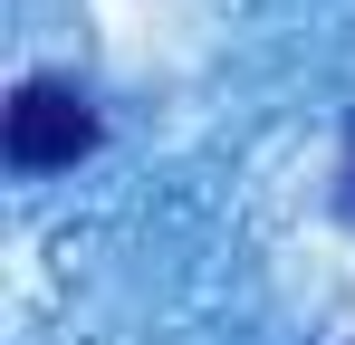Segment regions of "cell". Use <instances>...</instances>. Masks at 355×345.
Here are the masks:
<instances>
[{
    "label": "cell",
    "instance_id": "2",
    "mask_svg": "<svg viewBox=\"0 0 355 345\" xmlns=\"http://www.w3.org/2000/svg\"><path fill=\"white\" fill-rule=\"evenodd\" d=\"M336 211L355 221V125H346V192H336Z\"/></svg>",
    "mask_w": 355,
    "mask_h": 345
},
{
    "label": "cell",
    "instance_id": "1",
    "mask_svg": "<svg viewBox=\"0 0 355 345\" xmlns=\"http://www.w3.org/2000/svg\"><path fill=\"white\" fill-rule=\"evenodd\" d=\"M0 144L19 172H58L96 144V106L67 87V77H19L10 87V115H0Z\"/></svg>",
    "mask_w": 355,
    "mask_h": 345
}]
</instances>
